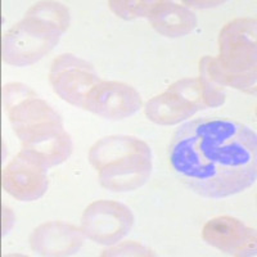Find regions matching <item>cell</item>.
Listing matches in <instances>:
<instances>
[{
    "label": "cell",
    "mask_w": 257,
    "mask_h": 257,
    "mask_svg": "<svg viewBox=\"0 0 257 257\" xmlns=\"http://www.w3.org/2000/svg\"><path fill=\"white\" fill-rule=\"evenodd\" d=\"M169 160L178 178L201 197H231L256 181V133L231 118L199 117L176 130Z\"/></svg>",
    "instance_id": "6da1fadb"
},
{
    "label": "cell",
    "mask_w": 257,
    "mask_h": 257,
    "mask_svg": "<svg viewBox=\"0 0 257 257\" xmlns=\"http://www.w3.org/2000/svg\"><path fill=\"white\" fill-rule=\"evenodd\" d=\"M3 102L9 121L22 143L21 152L44 167L63 164L72 153V141L58 112L21 82L4 85Z\"/></svg>",
    "instance_id": "7a4b0ae2"
},
{
    "label": "cell",
    "mask_w": 257,
    "mask_h": 257,
    "mask_svg": "<svg viewBox=\"0 0 257 257\" xmlns=\"http://www.w3.org/2000/svg\"><path fill=\"white\" fill-rule=\"evenodd\" d=\"M256 20L237 18L219 36V57L199 61V75L220 86L256 94Z\"/></svg>",
    "instance_id": "3957f363"
},
{
    "label": "cell",
    "mask_w": 257,
    "mask_h": 257,
    "mask_svg": "<svg viewBox=\"0 0 257 257\" xmlns=\"http://www.w3.org/2000/svg\"><path fill=\"white\" fill-rule=\"evenodd\" d=\"M70 26V11L57 2H40L3 36V61L26 67L40 61Z\"/></svg>",
    "instance_id": "277c9868"
},
{
    "label": "cell",
    "mask_w": 257,
    "mask_h": 257,
    "mask_svg": "<svg viewBox=\"0 0 257 257\" xmlns=\"http://www.w3.org/2000/svg\"><path fill=\"white\" fill-rule=\"evenodd\" d=\"M89 161L99 183L112 192H132L147 183L152 173V151L132 135H109L89 151Z\"/></svg>",
    "instance_id": "5b68a950"
},
{
    "label": "cell",
    "mask_w": 257,
    "mask_h": 257,
    "mask_svg": "<svg viewBox=\"0 0 257 257\" xmlns=\"http://www.w3.org/2000/svg\"><path fill=\"white\" fill-rule=\"evenodd\" d=\"M207 108L198 77L174 82L166 91L146 103L144 112L157 125L173 126Z\"/></svg>",
    "instance_id": "8992f818"
},
{
    "label": "cell",
    "mask_w": 257,
    "mask_h": 257,
    "mask_svg": "<svg viewBox=\"0 0 257 257\" xmlns=\"http://www.w3.org/2000/svg\"><path fill=\"white\" fill-rule=\"evenodd\" d=\"M134 215L126 205L117 201L100 199L85 208L81 230L85 237L103 245H114L133 229Z\"/></svg>",
    "instance_id": "52a82bcc"
},
{
    "label": "cell",
    "mask_w": 257,
    "mask_h": 257,
    "mask_svg": "<svg viewBox=\"0 0 257 257\" xmlns=\"http://www.w3.org/2000/svg\"><path fill=\"white\" fill-rule=\"evenodd\" d=\"M49 81L57 95L70 104L82 108L88 94L102 79L95 72L93 64L75 54L66 53L53 61Z\"/></svg>",
    "instance_id": "ba28073f"
},
{
    "label": "cell",
    "mask_w": 257,
    "mask_h": 257,
    "mask_svg": "<svg viewBox=\"0 0 257 257\" xmlns=\"http://www.w3.org/2000/svg\"><path fill=\"white\" fill-rule=\"evenodd\" d=\"M143 105L141 94L132 85L121 81H100L85 99L82 108L107 120H123Z\"/></svg>",
    "instance_id": "9c48e42d"
},
{
    "label": "cell",
    "mask_w": 257,
    "mask_h": 257,
    "mask_svg": "<svg viewBox=\"0 0 257 257\" xmlns=\"http://www.w3.org/2000/svg\"><path fill=\"white\" fill-rule=\"evenodd\" d=\"M2 181L4 190L22 202L41 198L49 185L47 167L24 152L18 153L3 170Z\"/></svg>",
    "instance_id": "30bf717a"
},
{
    "label": "cell",
    "mask_w": 257,
    "mask_h": 257,
    "mask_svg": "<svg viewBox=\"0 0 257 257\" xmlns=\"http://www.w3.org/2000/svg\"><path fill=\"white\" fill-rule=\"evenodd\" d=\"M202 238L225 253L256 256V231L235 217L219 216L207 221Z\"/></svg>",
    "instance_id": "8fae6325"
},
{
    "label": "cell",
    "mask_w": 257,
    "mask_h": 257,
    "mask_svg": "<svg viewBox=\"0 0 257 257\" xmlns=\"http://www.w3.org/2000/svg\"><path fill=\"white\" fill-rule=\"evenodd\" d=\"M85 234L81 229L64 221H49L32 231L30 244L41 256L63 257L76 254L82 247Z\"/></svg>",
    "instance_id": "7c38bea8"
},
{
    "label": "cell",
    "mask_w": 257,
    "mask_h": 257,
    "mask_svg": "<svg viewBox=\"0 0 257 257\" xmlns=\"http://www.w3.org/2000/svg\"><path fill=\"white\" fill-rule=\"evenodd\" d=\"M148 20L158 34L167 38H181L197 27V16L189 8L166 0L155 2Z\"/></svg>",
    "instance_id": "4fadbf2b"
},
{
    "label": "cell",
    "mask_w": 257,
    "mask_h": 257,
    "mask_svg": "<svg viewBox=\"0 0 257 257\" xmlns=\"http://www.w3.org/2000/svg\"><path fill=\"white\" fill-rule=\"evenodd\" d=\"M109 8L114 15L123 20H135V18H148L151 9L155 6V2L146 0H111Z\"/></svg>",
    "instance_id": "5bb4252c"
},
{
    "label": "cell",
    "mask_w": 257,
    "mask_h": 257,
    "mask_svg": "<svg viewBox=\"0 0 257 257\" xmlns=\"http://www.w3.org/2000/svg\"><path fill=\"white\" fill-rule=\"evenodd\" d=\"M199 82L202 85L203 99L207 107H220L225 102V91L222 86L211 81L208 77L199 75Z\"/></svg>",
    "instance_id": "9a60e30c"
},
{
    "label": "cell",
    "mask_w": 257,
    "mask_h": 257,
    "mask_svg": "<svg viewBox=\"0 0 257 257\" xmlns=\"http://www.w3.org/2000/svg\"><path fill=\"white\" fill-rule=\"evenodd\" d=\"M103 256H155V253L134 240H127L116 247L104 249Z\"/></svg>",
    "instance_id": "2e32d148"
},
{
    "label": "cell",
    "mask_w": 257,
    "mask_h": 257,
    "mask_svg": "<svg viewBox=\"0 0 257 257\" xmlns=\"http://www.w3.org/2000/svg\"><path fill=\"white\" fill-rule=\"evenodd\" d=\"M15 213L11 208L3 207V235H6L11 229H12L13 224H15Z\"/></svg>",
    "instance_id": "e0dca14e"
}]
</instances>
